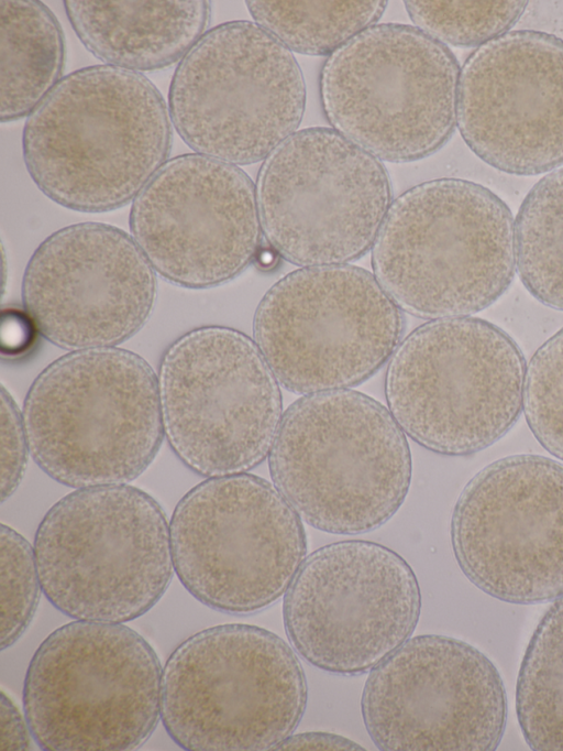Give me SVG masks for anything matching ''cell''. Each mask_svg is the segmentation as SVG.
<instances>
[{"mask_svg":"<svg viewBox=\"0 0 563 751\" xmlns=\"http://www.w3.org/2000/svg\"><path fill=\"white\" fill-rule=\"evenodd\" d=\"M173 145L168 107L143 74L110 65L75 70L26 118L25 167L56 204L106 213L136 198Z\"/></svg>","mask_w":563,"mask_h":751,"instance_id":"1","label":"cell"},{"mask_svg":"<svg viewBox=\"0 0 563 751\" xmlns=\"http://www.w3.org/2000/svg\"><path fill=\"white\" fill-rule=\"evenodd\" d=\"M372 268L385 292L411 315L471 316L495 303L514 280L511 210L471 181L418 184L391 203L372 248Z\"/></svg>","mask_w":563,"mask_h":751,"instance_id":"2","label":"cell"},{"mask_svg":"<svg viewBox=\"0 0 563 751\" xmlns=\"http://www.w3.org/2000/svg\"><path fill=\"white\" fill-rule=\"evenodd\" d=\"M22 415L34 461L75 489L133 481L165 435L154 370L118 347L53 361L30 387Z\"/></svg>","mask_w":563,"mask_h":751,"instance_id":"3","label":"cell"},{"mask_svg":"<svg viewBox=\"0 0 563 751\" xmlns=\"http://www.w3.org/2000/svg\"><path fill=\"white\" fill-rule=\"evenodd\" d=\"M275 487L309 525L361 534L385 524L411 481L407 437L389 410L352 390L308 394L283 414L268 455Z\"/></svg>","mask_w":563,"mask_h":751,"instance_id":"4","label":"cell"},{"mask_svg":"<svg viewBox=\"0 0 563 751\" xmlns=\"http://www.w3.org/2000/svg\"><path fill=\"white\" fill-rule=\"evenodd\" d=\"M33 547L44 595L75 620H134L159 601L175 570L162 507L128 483L63 497Z\"/></svg>","mask_w":563,"mask_h":751,"instance_id":"5","label":"cell"},{"mask_svg":"<svg viewBox=\"0 0 563 751\" xmlns=\"http://www.w3.org/2000/svg\"><path fill=\"white\" fill-rule=\"evenodd\" d=\"M307 682L292 649L251 624L183 641L163 668L161 720L190 751L272 750L299 725Z\"/></svg>","mask_w":563,"mask_h":751,"instance_id":"6","label":"cell"},{"mask_svg":"<svg viewBox=\"0 0 563 751\" xmlns=\"http://www.w3.org/2000/svg\"><path fill=\"white\" fill-rule=\"evenodd\" d=\"M163 668L152 645L122 623L76 620L36 649L23 708L49 751H123L143 745L161 719Z\"/></svg>","mask_w":563,"mask_h":751,"instance_id":"7","label":"cell"},{"mask_svg":"<svg viewBox=\"0 0 563 751\" xmlns=\"http://www.w3.org/2000/svg\"><path fill=\"white\" fill-rule=\"evenodd\" d=\"M526 371L521 350L496 325L471 316L435 319L411 331L391 356L386 401L416 443L467 456L515 425Z\"/></svg>","mask_w":563,"mask_h":751,"instance_id":"8","label":"cell"},{"mask_svg":"<svg viewBox=\"0 0 563 751\" xmlns=\"http://www.w3.org/2000/svg\"><path fill=\"white\" fill-rule=\"evenodd\" d=\"M461 68L415 25L375 24L323 64L320 94L333 130L391 163L432 155L452 137Z\"/></svg>","mask_w":563,"mask_h":751,"instance_id":"9","label":"cell"},{"mask_svg":"<svg viewBox=\"0 0 563 751\" xmlns=\"http://www.w3.org/2000/svg\"><path fill=\"white\" fill-rule=\"evenodd\" d=\"M306 84L292 52L250 21L207 31L178 63L168 111L197 154L233 165L264 161L301 123Z\"/></svg>","mask_w":563,"mask_h":751,"instance_id":"10","label":"cell"},{"mask_svg":"<svg viewBox=\"0 0 563 751\" xmlns=\"http://www.w3.org/2000/svg\"><path fill=\"white\" fill-rule=\"evenodd\" d=\"M404 328L400 308L374 274L349 264L288 273L265 293L253 320L254 341L278 382L305 395L369 379Z\"/></svg>","mask_w":563,"mask_h":751,"instance_id":"11","label":"cell"},{"mask_svg":"<svg viewBox=\"0 0 563 751\" xmlns=\"http://www.w3.org/2000/svg\"><path fill=\"white\" fill-rule=\"evenodd\" d=\"M174 569L217 611L250 614L278 600L307 553L301 518L275 487L249 474L207 478L169 522Z\"/></svg>","mask_w":563,"mask_h":751,"instance_id":"12","label":"cell"},{"mask_svg":"<svg viewBox=\"0 0 563 751\" xmlns=\"http://www.w3.org/2000/svg\"><path fill=\"white\" fill-rule=\"evenodd\" d=\"M158 391L165 436L207 478L244 474L269 455L283 417L274 372L254 340L203 326L164 352Z\"/></svg>","mask_w":563,"mask_h":751,"instance_id":"13","label":"cell"},{"mask_svg":"<svg viewBox=\"0 0 563 751\" xmlns=\"http://www.w3.org/2000/svg\"><path fill=\"white\" fill-rule=\"evenodd\" d=\"M262 232L301 266L342 265L374 246L391 205L382 162L333 129L295 132L264 161L256 181Z\"/></svg>","mask_w":563,"mask_h":751,"instance_id":"14","label":"cell"},{"mask_svg":"<svg viewBox=\"0 0 563 751\" xmlns=\"http://www.w3.org/2000/svg\"><path fill=\"white\" fill-rule=\"evenodd\" d=\"M417 577L396 552L361 540L305 558L284 599L289 642L309 664L340 675L372 671L412 634Z\"/></svg>","mask_w":563,"mask_h":751,"instance_id":"15","label":"cell"},{"mask_svg":"<svg viewBox=\"0 0 563 751\" xmlns=\"http://www.w3.org/2000/svg\"><path fill=\"white\" fill-rule=\"evenodd\" d=\"M451 540L485 594L516 605L563 597V465L539 455L488 465L460 494Z\"/></svg>","mask_w":563,"mask_h":751,"instance_id":"16","label":"cell"},{"mask_svg":"<svg viewBox=\"0 0 563 751\" xmlns=\"http://www.w3.org/2000/svg\"><path fill=\"white\" fill-rule=\"evenodd\" d=\"M361 708L371 739L386 751H492L508 715L493 662L439 634L408 639L374 667Z\"/></svg>","mask_w":563,"mask_h":751,"instance_id":"17","label":"cell"},{"mask_svg":"<svg viewBox=\"0 0 563 751\" xmlns=\"http://www.w3.org/2000/svg\"><path fill=\"white\" fill-rule=\"evenodd\" d=\"M129 225L154 271L186 289L239 276L257 258L263 235L250 176L197 153L164 164L133 200Z\"/></svg>","mask_w":563,"mask_h":751,"instance_id":"18","label":"cell"},{"mask_svg":"<svg viewBox=\"0 0 563 751\" xmlns=\"http://www.w3.org/2000/svg\"><path fill=\"white\" fill-rule=\"evenodd\" d=\"M156 300V272L133 237L102 222L48 236L22 280L24 312L49 342L70 351L111 348L133 337Z\"/></svg>","mask_w":563,"mask_h":751,"instance_id":"19","label":"cell"},{"mask_svg":"<svg viewBox=\"0 0 563 751\" xmlns=\"http://www.w3.org/2000/svg\"><path fill=\"white\" fill-rule=\"evenodd\" d=\"M456 124L488 165L538 175L563 165V39L509 31L477 47L460 74Z\"/></svg>","mask_w":563,"mask_h":751,"instance_id":"20","label":"cell"},{"mask_svg":"<svg viewBox=\"0 0 563 751\" xmlns=\"http://www.w3.org/2000/svg\"><path fill=\"white\" fill-rule=\"evenodd\" d=\"M86 48L106 65L153 72L180 62L206 33L210 4L191 1H64Z\"/></svg>","mask_w":563,"mask_h":751,"instance_id":"21","label":"cell"},{"mask_svg":"<svg viewBox=\"0 0 563 751\" xmlns=\"http://www.w3.org/2000/svg\"><path fill=\"white\" fill-rule=\"evenodd\" d=\"M65 40L41 1L0 0V120L29 117L60 81Z\"/></svg>","mask_w":563,"mask_h":751,"instance_id":"22","label":"cell"},{"mask_svg":"<svg viewBox=\"0 0 563 751\" xmlns=\"http://www.w3.org/2000/svg\"><path fill=\"white\" fill-rule=\"evenodd\" d=\"M516 710L532 750L563 751V597L530 639L518 674Z\"/></svg>","mask_w":563,"mask_h":751,"instance_id":"23","label":"cell"},{"mask_svg":"<svg viewBox=\"0 0 563 751\" xmlns=\"http://www.w3.org/2000/svg\"><path fill=\"white\" fill-rule=\"evenodd\" d=\"M516 268L540 303L563 311V167L537 182L515 220Z\"/></svg>","mask_w":563,"mask_h":751,"instance_id":"24","label":"cell"},{"mask_svg":"<svg viewBox=\"0 0 563 751\" xmlns=\"http://www.w3.org/2000/svg\"><path fill=\"white\" fill-rule=\"evenodd\" d=\"M386 1H247L257 25L291 52L331 55L375 25Z\"/></svg>","mask_w":563,"mask_h":751,"instance_id":"25","label":"cell"},{"mask_svg":"<svg viewBox=\"0 0 563 751\" xmlns=\"http://www.w3.org/2000/svg\"><path fill=\"white\" fill-rule=\"evenodd\" d=\"M415 26L443 44L482 46L507 33L527 1H406Z\"/></svg>","mask_w":563,"mask_h":751,"instance_id":"26","label":"cell"},{"mask_svg":"<svg viewBox=\"0 0 563 751\" xmlns=\"http://www.w3.org/2000/svg\"><path fill=\"white\" fill-rule=\"evenodd\" d=\"M522 410L537 440L563 460V328L532 356L526 371Z\"/></svg>","mask_w":563,"mask_h":751,"instance_id":"27","label":"cell"},{"mask_svg":"<svg viewBox=\"0 0 563 751\" xmlns=\"http://www.w3.org/2000/svg\"><path fill=\"white\" fill-rule=\"evenodd\" d=\"M1 650L27 630L41 597L34 547L15 530L1 524Z\"/></svg>","mask_w":563,"mask_h":751,"instance_id":"28","label":"cell"},{"mask_svg":"<svg viewBox=\"0 0 563 751\" xmlns=\"http://www.w3.org/2000/svg\"><path fill=\"white\" fill-rule=\"evenodd\" d=\"M30 451L29 438L16 403L1 387V501L9 499L19 487Z\"/></svg>","mask_w":563,"mask_h":751,"instance_id":"29","label":"cell"},{"mask_svg":"<svg viewBox=\"0 0 563 751\" xmlns=\"http://www.w3.org/2000/svg\"><path fill=\"white\" fill-rule=\"evenodd\" d=\"M0 751L30 750L31 730L14 703L1 693Z\"/></svg>","mask_w":563,"mask_h":751,"instance_id":"30","label":"cell"},{"mask_svg":"<svg viewBox=\"0 0 563 751\" xmlns=\"http://www.w3.org/2000/svg\"><path fill=\"white\" fill-rule=\"evenodd\" d=\"M275 750H363L354 741L328 732H303L289 736Z\"/></svg>","mask_w":563,"mask_h":751,"instance_id":"31","label":"cell"},{"mask_svg":"<svg viewBox=\"0 0 563 751\" xmlns=\"http://www.w3.org/2000/svg\"><path fill=\"white\" fill-rule=\"evenodd\" d=\"M2 328L7 330V333L2 331V339L8 338V341L3 342V348L7 347L9 352H19L20 348L27 347L32 331L35 329L25 312H9L7 316H3Z\"/></svg>","mask_w":563,"mask_h":751,"instance_id":"32","label":"cell"}]
</instances>
